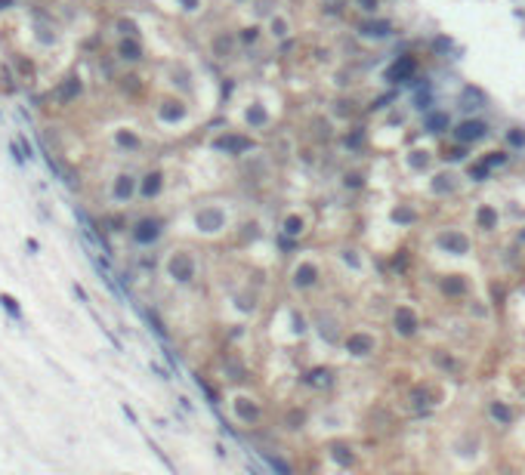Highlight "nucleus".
<instances>
[{
    "label": "nucleus",
    "mask_w": 525,
    "mask_h": 475,
    "mask_svg": "<svg viewBox=\"0 0 525 475\" xmlns=\"http://www.w3.org/2000/svg\"><path fill=\"white\" fill-rule=\"evenodd\" d=\"M155 235H158V222H151V219L136 225V241H151Z\"/></svg>",
    "instance_id": "nucleus-1"
},
{
    "label": "nucleus",
    "mask_w": 525,
    "mask_h": 475,
    "mask_svg": "<svg viewBox=\"0 0 525 475\" xmlns=\"http://www.w3.org/2000/svg\"><path fill=\"white\" fill-rule=\"evenodd\" d=\"M77 90H80V80H68V87H62V99H71V96H77Z\"/></svg>",
    "instance_id": "nucleus-5"
},
{
    "label": "nucleus",
    "mask_w": 525,
    "mask_h": 475,
    "mask_svg": "<svg viewBox=\"0 0 525 475\" xmlns=\"http://www.w3.org/2000/svg\"><path fill=\"white\" fill-rule=\"evenodd\" d=\"M158 179H161V176H148V182H145V189H142V191H145V194H155V191H158V185H161Z\"/></svg>",
    "instance_id": "nucleus-6"
},
{
    "label": "nucleus",
    "mask_w": 525,
    "mask_h": 475,
    "mask_svg": "<svg viewBox=\"0 0 525 475\" xmlns=\"http://www.w3.org/2000/svg\"><path fill=\"white\" fill-rule=\"evenodd\" d=\"M118 142H121V145H130V148H133V145H136V139H133L130 133H121V136H118Z\"/></svg>",
    "instance_id": "nucleus-7"
},
{
    "label": "nucleus",
    "mask_w": 525,
    "mask_h": 475,
    "mask_svg": "<svg viewBox=\"0 0 525 475\" xmlns=\"http://www.w3.org/2000/svg\"><path fill=\"white\" fill-rule=\"evenodd\" d=\"M0 306L6 309V315H13L16 321L22 318V309H19V303H16V296H9V293H0Z\"/></svg>",
    "instance_id": "nucleus-2"
},
{
    "label": "nucleus",
    "mask_w": 525,
    "mask_h": 475,
    "mask_svg": "<svg viewBox=\"0 0 525 475\" xmlns=\"http://www.w3.org/2000/svg\"><path fill=\"white\" fill-rule=\"evenodd\" d=\"M9 6V0H0V9H6Z\"/></svg>",
    "instance_id": "nucleus-8"
},
{
    "label": "nucleus",
    "mask_w": 525,
    "mask_h": 475,
    "mask_svg": "<svg viewBox=\"0 0 525 475\" xmlns=\"http://www.w3.org/2000/svg\"><path fill=\"white\" fill-rule=\"evenodd\" d=\"M121 56H124V59H139V43L124 40V43H121Z\"/></svg>",
    "instance_id": "nucleus-4"
},
{
    "label": "nucleus",
    "mask_w": 525,
    "mask_h": 475,
    "mask_svg": "<svg viewBox=\"0 0 525 475\" xmlns=\"http://www.w3.org/2000/svg\"><path fill=\"white\" fill-rule=\"evenodd\" d=\"M130 191H133V179L130 176H121L118 179V185H114V198H130Z\"/></svg>",
    "instance_id": "nucleus-3"
}]
</instances>
